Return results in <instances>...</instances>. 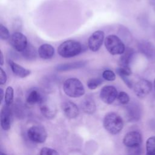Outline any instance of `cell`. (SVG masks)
I'll return each instance as SVG.
<instances>
[{"instance_id":"836d02e7","label":"cell","mask_w":155,"mask_h":155,"mask_svg":"<svg viewBox=\"0 0 155 155\" xmlns=\"http://www.w3.org/2000/svg\"><path fill=\"white\" fill-rule=\"evenodd\" d=\"M0 53H1V54H0V58H1L0 59V64H1V65H2L3 64H4V56H3V54H2V51H1Z\"/></svg>"},{"instance_id":"4316f807","label":"cell","mask_w":155,"mask_h":155,"mask_svg":"<svg viewBox=\"0 0 155 155\" xmlns=\"http://www.w3.org/2000/svg\"><path fill=\"white\" fill-rule=\"evenodd\" d=\"M117 100L121 104H127L130 101L129 95L125 91H120L117 95Z\"/></svg>"},{"instance_id":"8fae6325","label":"cell","mask_w":155,"mask_h":155,"mask_svg":"<svg viewBox=\"0 0 155 155\" xmlns=\"http://www.w3.org/2000/svg\"><path fill=\"white\" fill-rule=\"evenodd\" d=\"M13 121V114L12 109L9 106L4 105L1 111L0 122L1 126L4 131L10 129Z\"/></svg>"},{"instance_id":"5bb4252c","label":"cell","mask_w":155,"mask_h":155,"mask_svg":"<svg viewBox=\"0 0 155 155\" xmlns=\"http://www.w3.org/2000/svg\"><path fill=\"white\" fill-rule=\"evenodd\" d=\"M61 109L64 115L68 119H74L79 114L78 106L71 101H66L62 104Z\"/></svg>"},{"instance_id":"484cf974","label":"cell","mask_w":155,"mask_h":155,"mask_svg":"<svg viewBox=\"0 0 155 155\" xmlns=\"http://www.w3.org/2000/svg\"><path fill=\"white\" fill-rule=\"evenodd\" d=\"M103 83V80L99 78L90 79L87 82V87L90 90H94Z\"/></svg>"},{"instance_id":"7a4b0ae2","label":"cell","mask_w":155,"mask_h":155,"mask_svg":"<svg viewBox=\"0 0 155 155\" xmlns=\"http://www.w3.org/2000/svg\"><path fill=\"white\" fill-rule=\"evenodd\" d=\"M82 44L74 40H68L61 43L58 48V54L62 58L74 57L82 51Z\"/></svg>"},{"instance_id":"5b68a950","label":"cell","mask_w":155,"mask_h":155,"mask_svg":"<svg viewBox=\"0 0 155 155\" xmlns=\"http://www.w3.org/2000/svg\"><path fill=\"white\" fill-rule=\"evenodd\" d=\"M27 136L32 142L42 143L45 142L47 137V133L44 127L33 125L28 129Z\"/></svg>"},{"instance_id":"8d00e7d4","label":"cell","mask_w":155,"mask_h":155,"mask_svg":"<svg viewBox=\"0 0 155 155\" xmlns=\"http://www.w3.org/2000/svg\"><path fill=\"white\" fill-rule=\"evenodd\" d=\"M154 90H155V79H154Z\"/></svg>"},{"instance_id":"f1b7e54d","label":"cell","mask_w":155,"mask_h":155,"mask_svg":"<svg viewBox=\"0 0 155 155\" xmlns=\"http://www.w3.org/2000/svg\"><path fill=\"white\" fill-rule=\"evenodd\" d=\"M0 38L2 40L8 39L10 38L8 30L2 24H0Z\"/></svg>"},{"instance_id":"2e32d148","label":"cell","mask_w":155,"mask_h":155,"mask_svg":"<svg viewBox=\"0 0 155 155\" xmlns=\"http://www.w3.org/2000/svg\"><path fill=\"white\" fill-rule=\"evenodd\" d=\"M8 63L13 74L18 77L24 78L29 76L31 73V71L30 70L25 68L24 67L16 64L12 60H8Z\"/></svg>"},{"instance_id":"30bf717a","label":"cell","mask_w":155,"mask_h":155,"mask_svg":"<svg viewBox=\"0 0 155 155\" xmlns=\"http://www.w3.org/2000/svg\"><path fill=\"white\" fill-rule=\"evenodd\" d=\"M152 87L151 82L146 79H141L135 84L133 89L136 95L140 98H142L151 92Z\"/></svg>"},{"instance_id":"9c48e42d","label":"cell","mask_w":155,"mask_h":155,"mask_svg":"<svg viewBox=\"0 0 155 155\" xmlns=\"http://www.w3.org/2000/svg\"><path fill=\"white\" fill-rule=\"evenodd\" d=\"M104 39V32L102 30H97L94 31L88 38V47L89 49L96 52L99 50L102 45Z\"/></svg>"},{"instance_id":"e0dca14e","label":"cell","mask_w":155,"mask_h":155,"mask_svg":"<svg viewBox=\"0 0 155 155\" xmlns=\"http://www.w3.org/2000/svg\"><path fill=\"white\" fill-rule=\"evenodd\" d=\"M82 110L86 114H93L96 110V105L94 99L90 96L85 97L81 103Z\"/></svg>"},{"instance_id":"f546056e","label":"cell","mask_w":155,"mask_h":155,"mask_svg":"<svg viewBox=\"0 0 155 155\" xmlns=\"http://www.w3.org/2000/svg\"><path fill=\"white\" fill-rule=\"evenodd\" d=\"M39 155H59V154L54 149L48 147H44L41 149Z\"/></svg>"},{"instance_id":"6da1fadb","label":"cell","mask_w":155,"mask_h":155,"mask_svg":"<svg viewBox=\"0 0 155 155\" xmlns=\"http://www.w3.org/2000/svg\"><path fill=\"white\" fill-rule=\"evenodd\" d=\"M103 125L108 133L111 134H117L122 130L124 122L119 114L114 112H110L105 116Z\"/></svg>"},{"instance_id":"d4e9b609","label":"cell","mask_w":155,"mask_h":155,"mask_svg":"<svg viewBox=\"0 0 155 155\" xmlns=\"http://www.w3.org/2000/svg\"><path fill=\"white\" fill-rule=\"evenodd\" d=\"M116 73L121 78H125L128 77L131 74V70L130 67H126V66H119L116 70Z\"/></svg>"},{"instance_id":"d590c367","label":"cell","mask_w":155,"mask_h":155,"mask_svg":"<svg viewBox=\"0 0 155 155\" xmlns=\"http://www.w3.org/2000/svg\"><path fill=\"white\" fill-rule=\"evenodd\" d=\"M0 155H7L6 154H5V153H2V151L0 153Z\"/></svg>"},{"instance_id":"ba28073f","label":"cell","mask_w":155,"mask_h":155,"mask_svg":"<svg viewBox=\"0 0 155 155\" xmlns=\"http://www.w3.org/2000/svg\"><path fill=\"white\" fill-rule=\"evenodd\" d=\"M117 89L112 85L103 87L100 91L101 99L107 104H111L117 97Z\"/></svg>"},{"instance_id":"277c9868","label":"cell","mask_w":155,"mask_h":155,"mask_svg":"<svg viewBox=\"0 0 155 155\" xmlns=\"http://www.w3.org/2000/svg\"><path fill=\"white\" fill-rule=\"evenodd\" d=\"M107 51L112 55L122 54L125 50V44L116 35H110L107 36L104 41Z\"/></svg>"},{"instance_id":"ac0fdd59","label":"cell","mask_w":155,"mask_h":155,"mask_svg":"<svg viewBox=\"0 0 155 155\" xmlns=\"http://www.w3.org/2000/svg\"><path fill=\"white\" fill-rule=\"evenodd\" d=\"M87 64V62L86 61H76L73 62L65 63V64L58 65L56 67V69L58 71H70L71 70L84 67Z\"/></svg>"},{"instance_id":"44dd1931","label":"cell","mask_w":155,"mask_h":155,"mask_svg":"<svg viewBox=\"0 0 155 155\" xmlns=\"http://www.w3.org/2000/svg\"><path fill=\"white\" fill-rule=\"evenodd\" d=\"M22 57L28 61H34L37 57V51L36 48L30 43H28L25 50L21 52Z\"/></svg>"},{"instance_id":"1f68e13d","label":"cell","mask_w":155,"mask_h":155,"mask_svg":"<svg viewBox=\"0 0 155 155\" xmlns=\"http://www.w3.org/2000/svg\"><path fill=\"white\" fill-rule=\"evenodd\" d=\"M13 30L15 31V32H20L22 28V22L20 20V19L18 18L15 20L13 22Z\"/></svg>"},{"instance_id":"9a60e30c","label":"cell","mask_w":155,"mask_h":155,"mask_svg":"<svg viewBox=\"0 0 155 155\" xmlns=\"http://www.w3.org/2000/svg\"><path fill=\"white\" fill-rule=\"evenodd\" d=\"M127 117L130 122L138 121L141 116V110L136 104H131L127 107Z\"/></svg>"},{"instance_id":"603a6c76","label":"cell","mask_w":155,"mask_h":155,"mask_svg":"<svg viewBox=\"0 0 155 155\" xmlns=\"http://www.w3.org/2000/svg\"><path fill=\"white\" fill-rule=\"evenodd\" d=\"M146 155H155V136H151L147 140Z\"/></svg>"},{"instance_id":"ffe728a7","label":"cell","mask_w":155,"mask_h":155,"mask_svg":"<svg viewBox=\"0 0 155 155\" xmlns=\"http://www.w3.org/2000/svg\"><path fill=\"white\" fill-rule=\"evenodd\" d=\"M134 51L133 48L127 47L125 48L124 52L121 54L119 59V66L130 67V64L133 59Z\"/></svg>"},{"instance_id":"8992f818","label":"cell","mask_w":155,"mask_h":155,"mask_svg":"<svg viewBox=\"0 0 155 155\" xmlns=\"http://www.w3.org/2000/svg\"><path fill=\"white\" fill-rule=\"evenodd\" d=\"M39 104L41 112L45 118L51 119L55 117L57 113L56 105L47 96Z\"/></svg>"},{"instance_id":"7402d4cb","label":"cell","mask_w":155,"mask_h":155,"mask_svg":"<svg viewBox=\"0 0 155 155\" xmlns=\"http://www.w3.org/2000/svg\"><path fill=\"white\" fill-rule=\"evenodd\" d=\"M139 49L140 52L148 57L151 56L153 53L152 45L148 42H142L140 43L139 45Z\"/></svg>"},{"instance_id":"7c38bea8","label":"cell","mask_w":155,"mask_h":155,"mask_svg":"<svg viewBox=\"0 0 155 155\" xmlns=\"http://www.w3.org/2000/svg\"><path fill=\"white\" fill-rule=\"evenodd\" d=\"M142 140L141 134L138 131H133L128 132L125 135L123 139V143L128 148L140 146Z\"/></svg>"},{"instance_id":"52a82bcc","label":"cell","mask_w":155,"mask_h":155,"mask_svg":"<svg viewBox=\"0 0 155 155\" xmlns=\"http://www.w3.org/2000/svg\"><path fill=\"white\" fill-rule=\"evenodd\" d=\"M10 42L15 50L18 52L23 51L28 45L26 36L21 32H15L10 37Z\"/></svg>"},{"instance_id":"cb8c5ba5","label":"cell","mask_w":155,"mask_h":155,"mask_svg":"<svg viewBox=\"0 0 155 155\" xmlns=\"http://www.w3.org/2000/svg\"><path fill=\"white\" fill-rule=\"evenodd\" d=\"M4 97H5V105L10 107L13 103V98H14V90L12 87L9 86L6 88Z\"/></svg>"},{"instance_id":"83f0119b","label":"cell","mask_w":155,"mask_h":155,"mask_svg":"<svg viewBox=\"0 0 155 155\" xmlns=\"http://www.w3.org/2000/svg\"><path fill=\"white\" fill-rule=\"evenodd\" d=\"M102 78L108 81H113L116 79V74L111 70H105L102 73Z\"/></svg>"},{"instance_id":"d6a6232c","label":"cell","mask_w":155,"mask_h":155,"mask_svg":"<svg viewBox=\"0 0 155 155\" xmlns=\"http://www.w3.org/2000/svg\"><path fill=\"white\" fill-rule=\"evenodd\" d=\"M7 79V74L5 71L1 68H0V84L1 85H4L6 83Z\"/></svg>"},{"instance_id":"d6986e66","label":"cell","mask_w":155,"mask_h":155,"mask_svg":"<svg viewBox=\"0 0 155 155\" xmlns=\"http://www.w3.org/2000/svg\"><path fill=\"white\" fill-rule=\"evenodd\" d=\"M38 53L41 58L43 59H50L54 54V48L50 44H44L39 47Z\"/></svg>"},{"instance_id":"4dcf8cb0","label":"cell","mask_w":155,"mask_h":155,"mask_svg":"<svg viewBox=\"0 0 155 155\" xmlns=\"http://www.w3.org/2000/svg\"><path fill=\"white\" fill-rule=\"evenodd\" d=\"M141 148L140 146L130 147L127 151V155H140Z\"/></svg>"},{"instance_id":"3957f363","label":"cell","mask_w":155,"mask_h":155,"mask_svg":"<svg viewBox=\"0 0 155 155\" xmlns=\"http://www.w3.org/2000/svg\"><path fill=\"white\" fill-rule=\"evenodd\" d=\"M63 90L66 95L73 98L79 97L85 93L82 83L77 78L66 79L63 84Z\"/></svg>"},{"instance_id":"4fadbf2b","label":"cell","mask_w":155,"mask_h":155,"mask_svg":"<svg viewBox=\"0 0 155 155\" xmlns=\"http://www.w3.org/2000/svg\"><path fill=\"white\" fill-rule=\"evenodd\" d=\"M46 97L44 92L37 88H33L29 90L26 96V101L28 104L34 105L39 104Z\"/></svg>"},{"instance_id":"e575fe53","label":"cell","mask_w":155,"mask_h":155,"mask_svg":"<svg viewBox=\"0 0 155 155\" xmlns=\"http://www.w3.org/2000/svg\"><path fill=\"white\" fill-rule=\"evenodd\" d=\"M0 95H1L0 101H1V103L2 100H3V97H4V91H3L2 88H0Z\"/></svg>"}]
</instances>
